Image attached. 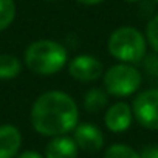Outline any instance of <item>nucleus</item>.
Segmentation results:
<instances>
[{"instance_id": "3", "label": "nucleus", "mask_w": 158, "mask_h": 158, "mask_svg": "<svg viewBox=\"0 0 158 158\" xmlns=\"http://www.w3.org/2000/svg\"><path fill=\"white\" fill-rule=\"evenodd\" d=\"M109 53L123 64H138L147 54V40L144 34L133 27L116 28L107 40Z\"/></svg>"}, {"instance_id": "10", "label": "nucleus", "mask_w": 158, "mask_h": 158, "mask_svg": "<svg viewBox=\"0 0 158 158\" xmlns=\"http://www.w3.org/2000/svg\"><path fill=\"white\" fill-rule=\"evenodd\" d=\"M79 147L74 143L73 138L62 135L54 136L45 147V156L44 158H77Z\"/></svg>"}, {"instance_id": "19", "label": "nucleus", "mask_w": 158, "mask_h": 158, "mask_svg": "<svg viewBox=\"0 0 158 158\" xmlns=\"http://www.w3.org/2000/svg\"><path fill=\"white\" fill-rule=\"evenodd\" d=\"M77 2L84 5H98V3H102L104 0H77Z\"/></svg>"}, {"instance_id": "12", "label": "nucleus", "mask_w": 158, "mask_h": 158, "mask_svg": "<svg viewBox=\"0 0 158 158\" xmlns=\"http://www.w3.org/2000/svg\"><path fill=\"white\" fill-rule=\"evenodd\" d=\"M22 71V62L14 54H0V79H14Z\"/></svg>"}, {"instance_id": "1", "label": "nucleus", "mask_w": 158, "mask_h": 158, "mask_svg": "<svg viewBox=\"0 0 158 158\" xmlns=\"http://www.w3.org/2000/svg\"><path fill=\"white\" fill-rule=\"evenodd\" d=\"M30 119L33 129L42 136H62L79 124L76 101L65 92L50 90L42 93L31 107Z\"/></svg>"}, {"instance_id": "5", "label": "nucleus", "mask_w": 158, "mask_h": 158, "mask_svg": "<svg viewBox=\"0 0 158 158\" xmlns=\"http://www.w3.org/2000/svg\"><path fill=\"white\" fill-rule=\"evenodd\" d=\"M132 112L141 127L158 130V89H149L136 95Z\"/></svg>"}, {"instance_id": "21", "label": "nucleus", "mask_w": 158, "mask_h": 158, "mask_svg": "<svg viewBox=\"0 0 158 158\" xmlns=\"http://www.w3.org/2000/svg\"><path fill=\"white\" fill-rule=\"evenodd\" d=\"M156 77H158V73H156Z\"/></svg>"}, {"instance_id": "13", "label": "nucleus", "mask_w": 158, "mask_h": 158, "mask_svg": "<svg viewBox=\"0 0 158 158\" xmlns=\"http://www.w3.org/2000/svg\"><path fill=\"white\" fill-rule=\"evenodd\" d=\"M104 158H141V156H139V152H136L133 147L116 143L106 149Z\"/></svg>"}, {"instance_id": "16", "label": "nucleus", "mask_w": 158, "mask_h": 158, "mask_svg": "<svg viewBox=\"0 0 158 158\" xmlns=\"http://www.w3.org/2000/svg\"><path fill=\"white\" fill-rule=\"evenodd\" d=\"M141 62H143L144 70H146L147 73H150V74H156V73H158V53L146 54Z\"/></svg>"}, {"instance_id": "17", "label": "nucleus", "mask_w": 158, "mask_h": 158, "mask_svg": "<svg viewBox=\"0 0 158 158\" xmlns=\"http://www.w3.org/2000/svg\"><path fill=\"white\" fill-rule=\"evenodd\" d=\"M141 158H158V144H147L139 152Z\"/></svg>"}, {"instance_id": "4", "label": "nucleus", "mask_w": 158, "mask_h": 158, "mask_svg": "<svg viewBox=\"0 0 158 158\" xmlns=\"http://www.w3.org/2000/svg\"><path fill=\"white\" fill-rule=\"evenodd\" d=\"M141 71L132 64H116L104 73V90L115 98H126L141 87Z\"/></svg>"}, {"instance_id": "15", "label": "nucleus", "mask_w": 158, "mask_h": 158, "mask_svg": "<svg viewBox=\"0 0 158 158\" xmlns=\"http://www.w3.org/2000/svg\"><path fill=\"white\" fill-rule=\"evenodd\" d=\"M146 40L155 53H158V14H155L146 27Z\"/></svg>"}, {"instance_id": "18", "label": "nucleus", "mask_w": 158, "mask_h": 158, "mask_svg": "<svg viewBox=\"0 0 158 158\" xmlns=\"http://www.w3.org/2000/svg\"><path fill=\"white\" fill-rule=\"evenodd\" d=\"M16 158H44L39 152H34V150H25L22 153H19Z\"/></svg>"}, {"instance_id": "8", "label": "nucleus", "mask_w": 158, "mask_h": 158, "mask_svg": "<svg viewBox=\"0 0 158 158\" xmlns=\"http://www.w3.org/2000/svg\"><path fill=\"white\" fill-rule=\"evenodd\" d=\"M132 121H133V112L132 107L126 102H116L110 106L104 115V124L113 133L126 132L130 127Z\"/></svg>"}, {"instance_id": "6", "label": "nucleus", "mask_w": 158, "mask_h": 158, "mask_svg": "<svg viewBox=\"0 0 158 158\" xmlns=\"http://www.w3.org/2000/svg\"><path fill=\"white\" fill-rule=\"evenodd\" d=\"M68 73L79 82H95L104 73L102 62L92 54H79L68 64Z\"/></svg>"}, {"instance_id": "7", "label": "nucleus", "mask_w": 158, "mask_h": 158, "mask_svg": "<svg viewBox=\"0 0 158 158\" xmlns=\"http://www.w3.org/2000/svg\"><path fill=\"white\" fill-rule=\"evenodd\" d=\"M73 139L77 144V147L84 150V152H90L95 153L98 150L102 149L104 146V135L101 132L99 127L84 123V124H77L73 130Z\"/></svg>"}, {"instance_id": "20", "label": "nucleus", "mask_w": 158, "mask_h": 158, "mask_svg": "<svg viewBox=\"0 0 158 158\" xmlns=\"http://www.w3.org/2000/svg\"><path fill=\"white\" fill-rule=\"evenodd\" d=\"M126 2H139V0H126Z\"/></svg>"}, {"instance_id": "11", "label": "nucleus", "mask_w": 158, "mask_h": 158, "mask_svg": "<svg viewBox=\"0 0 158 158\" xmlns=\"http://www.w3.org/2000/svg\"><path fill=\"white\" fill-rule=\"evenodd\" d=\"M107 104H109V93L104 89L93 87L84 96V109L90 113L101 112L102 109L107 107Z\"/></svg>"}, {"instance_id": "2", "label": "nucleus", "mask_w": 158, "mask_h": 158, "mask_svg": "<svg viewBox=\"0 0 158 158\" xmlns=\"http://www.w3.org/2000/svg\"><path fill=\"white\" fill-rule=\"evenodd\" d=\"M25 65L36 74L51 76L60 71L67 60L68 53L64 45L56 40L40 39L31 42L25 50Z\"/></svg>"}, {"instance_id": "14", "label": "nucleus", "mask_w": 158, "mask_h": 158, "mask_svg": "<svg viewBox=\"0 0 158 158\" xmlns=\"http://www.w3.org/2000/svg\"><path fill=\"white\" fill-rule=\"evenodd\" d=\"M16 17L14 0H0V31L6 30Z\"/></svg>"}, {"instance_id": "22", "label": "nucleus", "mask_w": 158, "mask_h": 158, "mask_svg": "<svg viewBox=\"0 0 158 158\" xmlns=\"http://www.w3.org/2000/svg\"><path fill=\"white\" fill-rule=\"evenodd\" d=\"M155 2H158V0H155Z\"/></svg>"}, {"instance_id": "9", "label": "nucleus", "mask_w": 158, "mask_h": 158, "mask_svg": "<svg viewBox=\"0 0 158 158\" xmlns=\"http://www.w3.org/2000/svg\"><path fill=\"white\" fill-rule=\"evenodd\" d=\"M22 146V133L16 126H0V158H16Z\"/></svg>"}]
</instances>
